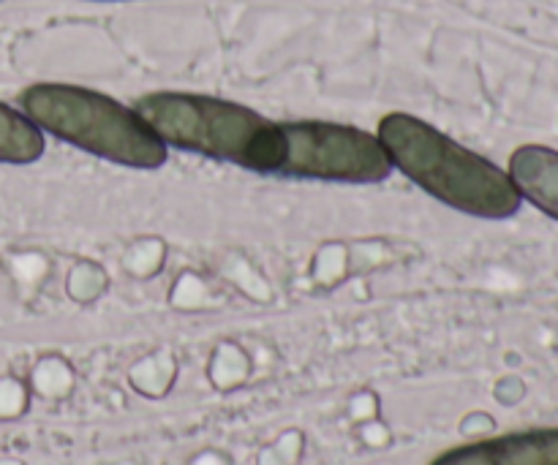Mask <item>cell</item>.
Wrapping results in <instances>:
<instances>
[{
    "mask_svg": "<svg viewBox=\"0 0 558 465\" xmlns=\"http://www.w3.org/2000/svg\"><path fill=\"white\" fill-rule=\"evenodd\" d=\"M392 172H401L436 201L483 221H510L523 199L507 169L469 150L436 125L409 112H390L376 125Z\"/></svg>",
    "mask_w": 558,
    "mask_h": 465,
    "instance_id": "1",
    "label": "cell"
},
{
    "mask_svg": "<svg viewBox=\"0 0 558 465\" xmlns=\"http://www.w3.org/2000/svg\"><path fill=\"white\" fill-rule=\"evenodd\" d=\"M134 109L167 147L276 178L283 158L281 123L245 103L207 93L156 90L136 98Z\"/></svg>",
    "mask_w": 558,
    "mask_h": 465,
    "instance_id": "2",
    "label": "cell"
},
{
    "mask_svg": "<svg viewBox=\"0 0 558 465\" xmlns=\"http://www.w3.org/2000/svg\"><path fill=\"white\" fill-rule=\"evenodd\" d=\"M20 109L54 139L125 169L153 172L169 161V147L134 107L93 87L36 82L20 93Z\"/></svg>",
    "mask_w": 558,
    "mask_h": 465,
    "instance_id": "3",
    "label": "cell"
},
{
    "mask_svg": "<svg viewBox=\"0 0 558 465\" xmlns=\"http://www.w3.org/2000/svg\"><path fill=\"white\" fill-rule=\"evenodd\" d=\"M283 158L276 178L308 183L376 185L390 180L392 163L379 136L332 120L281 123Z\"/></svg>",
    "mask_w": 558,
    "mask_h": 465,
    "instance_id": "4",
    "label": "cell"
},
{
    "mask_svg": "<svg viewBox=\"0 0 558 465\" xmlns=\"http://www.w3.org/2000/svg\"><path fill=\"white\" fill-rule=\"evenodd\" d=\"M428 465H558V428H529L469 441Z\"/></svg>",
    "mask_w": 558,
    "mask_h": 465,
    "instance_id": "5",
    "label": "cell"
},
{
    "mask_svg": "<svg viewBox=\"0 0 558 465\" xmlns=\"http://www.w3.org/2000/svg\"><path fill=\"white\" fill-rule=\"evenodd\" d=\"M507 174L523 201L558 223V150L548 145H521L512 150Z\"/></svg>",
    "mask_w": 558,
    "mask_h": 465,
    "instance_id": "6",
    "label": "cell"
},
{
    "mask_svg": "<svg viewBox=\"0 0 558 465\" xmlns=\"http://www.w3.org/2000/svg\"><path fill=\"white\" fill-rule=\"evenodd\" d=\"M47 150L44 131L22 109L0 101V163L27 167Z\"/></svg>",
    "mask_w": 558,
    "mask_h": 465,
    "instance_id": "7",
    "label": "cell"
}]
</instances>
